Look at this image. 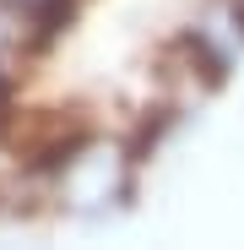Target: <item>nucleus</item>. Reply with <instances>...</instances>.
<instances>
[{"label": "nucleus", "instance_id": "obj_1", "mask_svg": "<svg viewBox=\"0 0 244 250\" xmlns=\"http://www.w3.org/2000/svg\"><path fill=\"white\" fill-rule=\"evenodd\" d=\"M163 55H169V60H185V76H195L206 93H217L223 82H228V55H223V49H212V38H206V33H195V27L174 33Z\"/></svg>", "mask_w": 244, "mask_h": 250}, {"label": "nucleus", "instance_id": "obj_2", "mask_svg": "<svg viewBox=\"0 0 244 250\" xmlns=\"http://www.w3.org/2000/svg\"><path fill=\"white\" fill-rule=\"evenodd\" d=\"M174 120H179L174 104H157V109H147V114L136 120V131H131V142H125V163H131V169H141V163L163 147V136L174 131Z\"/></svg>", "mask_w": 244, "mask_h": 250}, {"label": "nucleus", "instance_id": "obj_4", "mask_svg": "<svg viewBox=\"0 0 244 250\" xmlns=\"http://www.w3.org/2000/svg\"><path fill=\"white\" fill-rule=\"evenodd\" d=\"M76 6H87V0H76Z\"/></svg>", "mask_w": 244, "mask_h": 250}, {"label": "nucleus", "instance_id": "obj_3", "mask_svg": "<svg viewBox=\"0 0 244 250\" xmlns=\"http://www.w3.org/2000/svg\"><path fill=\"white\" fill-rule=\"evenodd\" d=\"M17 125H22V98H17V71H6V65H0V147H11Z\"/></svg>", "mask_w": 244, "mask_h": 250}]
</instances>
